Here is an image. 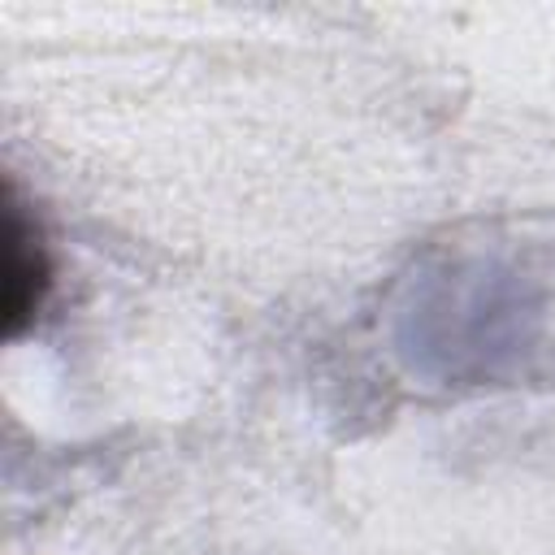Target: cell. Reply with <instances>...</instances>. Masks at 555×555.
<instances>
[{
    "instance_id": "6da1fadb",
    "label": "cell",
    "mask_w": 555,
    "mask_h": 555,
    "mask_svg": "<svg viewBox=\"0 0 555 555\" xmlns=\"http://www.w3.org/2000/svg\"><path fill=\"white\" fill-rule=\"evenodd\" d=\"M4 238H9L4 312H9V338H17L43 312V299L52 291V260H48V243H43L39 221L26 217L13 186H9V199H4Z\"/></svg>"
}]
</instances>
